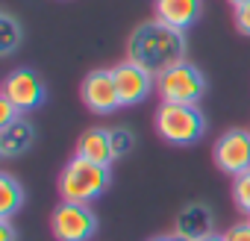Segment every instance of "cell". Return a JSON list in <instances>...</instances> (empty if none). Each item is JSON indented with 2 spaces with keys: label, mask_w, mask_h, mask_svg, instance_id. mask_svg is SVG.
Returning <instances> with one entry per match:
<instances>
[{
  "label": "cell",
  "mask_w": 250,
  "mask_h": 241,
  "mask_svg": "<svg viewBox=\"0 0 250 241\" xmlns=\"http://www.w3.org/2000/svg\"><path fill=\"white\" fill-rule=\"evenodd\" d=\"M127 59L147 68L150 74H162L188 59V41L183 30H174L156 18L139 24L127 39Z\"/></svg>",
  "instance_id": "1"
},
{
  "label": "cell",
  "mask_w": 250,
  "mask_h": 241,
  "mask_svg": "<svg viewBox=\"0 0 250 241\" xmlns=\"http://www.w3.org/2000/svg\"><path fill=\"white\" fill-rule=\"evenodd\" d=\"M109 185H112V165L91 162L80 153H74L65 162V168L59 171V180H56L59 197L65 203H88V206L97 197H103Z\"/></svg>",
  "instance_id": "2"
},
{
  "label": "cell",
  "mask_w": 250,
  "mask_h": 241,
  "mask_svg": "<svg viewBox=\"0 0 250 241\" xmlns=\"http://www.w3.org/2000/svg\"><path fill=\"white\" fill-rule=\"evenodd\" d=\"M153 124H156V136L171 147H191L206 136V115L200 112V106L159 103Z\"/></svg>",
  "instance_id": "3"
},
{
  "label": "cell",
  "mask_w": 250,
  "mask_h": 241,
  "mask_svg": "<svg viewBox=\"0 0 250 241\" xmlns=\"http://www.w3.org/2000/svg\"><path fill=\"white\" fill-rule=\"evenodd\" d=\"M156 94L162 103H186L197 106L206 94V74L194 62H180L156 77Z\"/></svg>",
  "instance_id": "4"
},
{
  "label": "cell",
  "mask_w": 250,
  "mask_h": 241,
  "mask_svg": "<svg viewBox=\"0 0 250 241\" xmlns=\"http://www.w3.org/2000/svg\"><path fill=\"white\" fill-rule=\"evenodd\" d=\"M100 223L88 203H59L50 212V232L56 241H91Z\"/></svg>",
  "instance_id": "5"
},
{
  "label": "cell",
  "mask_w": 250,
  "mask_h": 241,
  "mask_svg": "<svg viewBox=\"0 0 250 241\" xmlns=\"http://www.w3.org/2000/svg\"><path fill=\"white\" fill-rule=\"evenodd\" d=\"M212 159H215V168L229 174L232 180L241 177L244 171H250V130L232 127V130L221 133L212 147Z\"/></svg>",
  "instance_id": "6"
},
{
  "label": "cell",
  "mask_w": 250,
  "mask_h": 241,
  "mask_svg": "<svg viewBox=\"0 0 250 241\" xmlns=\"http://www.w3.org/2000/svg\"><path fill=\"white\" fill-rule=\"evenodd\" d=\"M112 77H115L121 106H139L156 91V74H150L147 68H142L130 59L112 65Z\"/></svg>",
  "instance_id": "7"
},
{
  "label": "cell",
  "mask_w": 250,
  "mask_h": 241,
  "mask_svg": "<svg viewBox=\"0 0 250 241\" xmlns=\"http://www.w3.org/2000/svg\"><path fill=\"white\" fill-rule=\"evenodd\" d=\"M80 100L94 115H112V112H118L121 109V97H118V88H115L112 68L88 71L83 77V82H80Z\"/></svg>",
  "instance_id": "8"
},
{
  "label": "cell",
  "mask_w": 250,
  "mask_h": 241,
  "mask_svg": "<svg viewBox=\"0 0 250 241\" xmlns=\"http://www.w3.org/2000/svg\"><path fill=\"white\" fill-rule=\"evenodd\" d=\"M0 94H6L18 106V112L24 115V112L39 109L47 100V85H44V80L33 68H15L3 80V91H0Z\"/></svg>",
  "instance_id": "9"
},
{
  "label": "cell",
  "mask_w": 250,
  "mask_h": 241,
  "mask_svg": "<svg viewBox=\"0 0 250 241\" xmlns=\"http://www.w3.org/2000/svg\"><path fill=\"white\" fill-rule=\"evenodd\" d=\"M174 235L183 241H203L215 235V212L206 203H188L174 218Z\"/></svg>",
  "instance_id": "10"
},
{
  "label": "cell",
  "mask_w": 250,
  "mask_h": 241,
  "mask_svg": "<svg viewBox=\"0 0 250 241\" xmlns=\"http://www.w3.org/2000/svg\"><path fill=\"white\" fill-rule=\"evenodd\" d=\"M203 15V0H153V18L174 27V30H191Z\"/></svg>",
  "instance_id": "11"
},
{
  "label": "cell",
  "mask_w": 250,
  "mask_h": 241,
  "mask_svg": "<svg viewBox=\"0 0 250 241\" xmlns=\"http://www.w3.org/2000/svg\"><path fill=\"white\" fill-rule=\"evenodd\" d=\"M36 144V127L21 115L12 124L0 127V156L3 159H18Z\"/></svg>",
  "instance_id": "12"
},
{
  "label": "cell",
  "mask_w": 250,
  "mask_h": 241,
  "mask_svg": "<svg viewBox=\"0 0 250 241\" xmlns=\"http://www.w3.org/2000/svg\"><path fill=\"white\" fill-rule=\"evenodd\" d=\"M77 153L85 156V159H91V162L112 165L115 156H112V136H109V130H103V127L85 130V133L77 139Z\"/></svg>",
  "instance_id": "13"
},
{
  "label": "cell",
  "mask_w": 250,
  "mask_h": 241,
  "mask_svg": "<svg viewBox=\"0 0 250 241\" xmlns=\"http://www.w3.org/2000/svg\"><path fill=\"white\" fill-rule=\"evenodd\" d=\"M27 191L12 174H0V218H12L18 209H24Z\"/></svg>",
  "instance_id": "14"
},
{
  "label": "cell",
  "mask_w": 250,
  "mask_h": 241,
  "mask_svg": "<svg viewBox=\"0 0 250 241\" xmlns=\"http://www.w3.org/2000/svg\"><path fill=\"white\" fill-rule=\"evenodd\" d=\"M24 41V27L18 24L15 15L3 12L0 15V56H12Z\"/></svg>",
  "instance_id": "15"
},
{
  "label": "cell",
  "mask_w": 250,
  "mask_h": 241,
  "mask_svg": "<svg viewBox=\"0 0 250 241\" xmlns=\"http://www.w3.org/2000/svg\"><path fill=\"white\" fill-rule=\"evenodd\" d=\"M109 136H112V156H115V162L127 159V156L133 153V147H136V133H133L130 127H112Z\"/></svg>",
  "instance_id": "16"
},
{
  "label": "cell",
  "mask_w": 250,
  "mask_h": 241,
  "mask_svg": "<svg viewBox=\"0 0 250 241\" xmlns=\"http://www.w3.org/2000/svg\"><path fill=\"white\" fill-rule=\"evenodd\" d=\"M232 203L238 212L250 215V171H244L241 177L232 180Z\"/></svg>",
  "instance_id": "17"
},
{
  "label": "cell",
  "mask_w": 250,
  "mask_h": 241,
  "mask_svg": "<svg viewBox=\"0 0 250 241\" xmlns=\"http://www.w3.org/2000/svg\"><path fill=\"white\" fill-rule=\"evenodd\" d=\"M221 235H224V241H250V221H238V223L227 226Z\"/></svg>",
  "instance_id": "18"
},
{
  "label": "cell",
  "mask_w": 250,
  "mask_h": 241,
  "mask_svg": "<svg viewBox=\"0 0 250 241\" xmlns=\"http://www.w3.org/2000/svg\"><path fill=\"white\" fill-rule=\"evenodd\" d=\"M15 118H21V112H18V106L6 97V94H0V127H6V124H12Z\"/></svg>",
  "instance_id": "19"
},
{
  "label": "cell",
  "mask_w": 250,
  "mask_h": 241,
  "mask_svg": "<svg viewBox=\"0 0 250 241\" xmlns=\"http://www.w3.org/2000/svg\"><path fill=\"white\" fill-rule=\"evenodd\" d=\"M232 21H235V30H238L241 36H247V39H250V3H247V6H238V9H232Z\"/></svg>",
  "instance_id": "20"
},
{
  "label": "cell",
  "mask_w": 250,
  "mask_h": 241,
  "mask_svg": "<svg viewBox=\"0 0 250 241\" xmlns=\"http://www.w3.org/2000/svg\"><path fill=\"white\" fill-rule=\"evenodd\" d=\"M0 241H15V229H12V218H0Z\"/></svg>",
  "instance_id": "21"
},
{
  "label": "cell",
  "mask_w": 250,
  "mask_h": 241,
  "mask_svg": "<svg viewBox=\"0 0 250 241\" xmlns=\"http://www.w3.org/2000/svg\"><path fill=\"white\" fill-rule=\"evenodd\" d=\"M150 241H183V238L174 235V232H168V235H156V238H150Z\"/></svg>",
  "instance_id": "22"
},
{
  "label": "cell",
  "mask_w": 250,
  "mask_h": 241,
  "mask_svg": "<svg viewBox=\"0 0 250 241\" xmlns=\"http://www.w3.org/2000/svg\"><path fill=\"white\" fill-rule=\"evenodd\" d=\"M227 3H229L232 9H238V6H247V3H250V0H227Z\"/></svg>",
  "instance_id": "23"
},
{
  "label": "cell",
  "mask_w": 250,
  "mask_h": 241,
  "mask_svg": "<svg viewBox=\"0 0 250 241\" xmlns=\"http://www.w3.org/2000/svg\"><path fill=\"white\" fill-rule=\"evenodd\" d=\"M203 241H224V235H218V232H215V235H209V238H203Z\"/></svg>",
  "instance_id": "24"
},
{
  "label": "cell",
  "mask_w": 250,
  "mask_h": 241,
  "mask_svg": "<svg viewBox=\"0 0 250 241\" xmlns=\"http://www.w3.org/2000/svg\"><path fill=\"white\" fill-rule=\"evenodd\" d=\"M247 221H250V215H247Z\"/></svg>",
  "instance_id": "25"
}]
</instances>
